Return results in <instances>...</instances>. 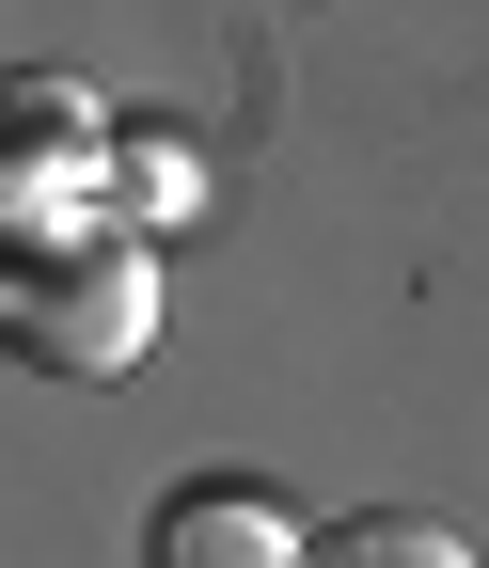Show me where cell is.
I'll return each instance as SVG.
<instances>
[{"label":"cell","mask_w":489,"mask_h":568,"mask_svg":"<svg viewBox=\"0 0 489 568\" xmlns=\"http://www.w3.org/2000/svg\"><path fill=\"white\" fill-rule=\"evenodd\" d=\"M126 205H143V222H159V205H190V159H174V142H126Z\"/></svg>","instance_id":"5"},{"label":"cell","mask_w":489,"mask_h":568,"mask_svg":"<svg viewBox=\"0 0 489 568\" xmlns=\"http://www.w3.org/2000/svg\"><path fill=\"white\" fill-rule=\"evenodd\" d=\"M300 568H473V537H442V521H410V506H364V521H332V537H300Z\"/></svg>","instance_id":"3"},{"label":"cell","mask_w":489,"mask_h":568,"mask_svg":"<svg viewBox=\"0 0 489 568\" xmlns=\"http://www.w3.org/2000/svg\"><path fill=\"white\" fill-rule=\"evenodd\" d=\"M0 332H17L32 379H126L159 332V268L126 222H80V237H17L0 253Z\"/></svg>","instance_id":"1"},{"label":"cell","mask_w":489,"mask_h":568,"mask_svg":"<svg viewBox=\"0 0 489 568\" xmlns=\"http://www.w3.org/2000/svg\"><path fill=\"white\" fill-rule=\"evenodd\" d=\"M0 126H17L32 174H95V95H80V80H17V95H0Z\"/></svg>","instance_id":"4"},{"label":"cell","mask_w":489,"mask_h":568,"mask_svg":"<svg viewBox=\"0 0 489 568\" xmlns=\"http://www.w3.org/2000/svg\"><path fill=\"white\" fill-rule=\"evenodd\" d=\"M300 537L316 521H285V506H268V489H222V474H205V489H174V506H159V568H300Z\"/></svg>","instance_id":"2"}]
</instances>
